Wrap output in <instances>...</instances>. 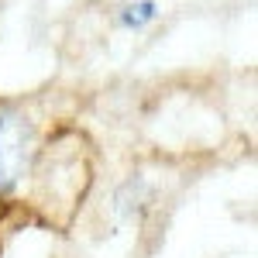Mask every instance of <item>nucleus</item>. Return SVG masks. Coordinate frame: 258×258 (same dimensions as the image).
<instances>
[{
    "label": "nucleus",
    "instance_id": "f257e3e1",
    "mask_svg": "<svg viewBox=\"0 0 258 258\" xmlns=\"http://www.w3.org/2000/svg\"><path fill=\"white\" fill-rule=\"evenodd\" d=\"M31 145H35L31 120L18 107L0 103V193L11 189L24 176V169L31 162Z\"/></svg>",
    "mask_w": 258,
    "mask_h": 258
},
{
    "label": "nucleus",
    "instance_id": "f03ea898",
    "mask_svg": "<svg viewBox=\"0 0 258 258\" xmlns=\"http://www.w3.org/2000/svg\"><path fill=\"white\" fill-rule=\"evenodd\" d=\"M159 18V4L155 0H138V4H127L124 11H120V24L124 28H145V24H152V21Z\"/></svg>",
    "mask_w": 258,
    "mask_h": 258
}]
</instances>
